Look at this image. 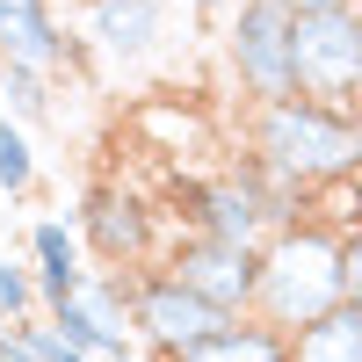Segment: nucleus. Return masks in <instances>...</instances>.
Instances as JSON below:
<instances>
[{
  "instance_id": "f257e3e1",
  "label": "nucleus",
  "mask_w": 362,
  "mask_h": 362,
  "mask_svg": "<svg viewBox=\"0 0 362 362\" xmlns=\"http://www.w3.org/2000/svg\"><path fill=\"white\" fill-rule=\"evenodd\" d=\"M247 153L290 174L297 189H348L362 181V109H326V102H268L247 124Z\"/></svg>"
},
{
  "instance_id": "f8f14e48",
  "label": "nucleus",
  "mask_w": 362,
  "mask_h": 362,
  "mask_svg": "<svg viewBox=\"0 0 362 362\" xmlns=\"http://www.w3.org/2000/svg\"><path fill=\"white\" fill-rule=\"evenodd\" d=\"M225 174L247 189V203L261 210V225H268V232H290V225H305L312 210H319V203H312V189H297L290 174H276V167L254 160V153H232V160H225Z\"/></svg>"
},
{
  "instance_id": "1a4fd4ad",
  "label": "nucleus",
  "mask_w": 362,
  "mask_h": 362,
  "mask_svg": "<svg viewBox=\"0 0 362 362\" xmlns=\"http://www.w3.org/2000/svg\"><path fill=\"white\" fill-rule=\"evenodd\" d=\"M0 58L51 80L58 66H80V44L58 29V15L44 0H0Z\"/></svg>"
},
{
  "instance_id": "aec40b11",
  "label": "nucleus",
  "mask_w": 362,
  "mask_h": 362,
  "mask_svg": "<svg viewBox=\"0 0 362 362\" xmlns=\"http://www.w3.org/2000/svg\"><path fill=\"white\" fill-rule=\"evenodd\" d=\"M22 341H29V355H37V362H95V355L66 348V341H58V334H51L44 319H22Z\"/></svg>"
},
{
  "instance_id": "ddd939ff",
  "label": "nucleus",
  "mask_w": 362,
  "mask_h": 362,
  "mask_svg": "<svg viewBox=\"0 0 362 362\" xmlns=\"http://www.w3.org/2000/svg\"><path fill=\"white\" fill-rule=\"evenodd\" d=\"M167 362H290V334H276L268 319H232L225 334H210V341H196V348H181V355H167Z\"/></svg>"
},
{
  "instance_id": "0eeeda50",
  "label": "nucleus",
  "mask_w": 362,
  "mask_h": 362,
  "mask_svg": "<svg viewBox=\"0 0 362 362\" xmlns=\"http://www.w3.org/2000/svg\"><path fill=\"white\" fill-rule=\"evenodd\" d=\"M160 268L174 283H189L196 297H210L218 312L247 319L254 297H261V247H232V239H196V232H174L160 247Z\"/></svg>"
},
{
  "instance_id": "7ed1b4c3",
  "label": "nucleus",
  "mask_w": 362,
  "mask_h": 362,
  "mask_svg": "<svg viewBox=\"0 0 362 362\" xmlns=\"http://www.w3.org/2000/svg\"><path fill=\"white\" fill-rule=\"evenodd\" d=\"M297 29H290V66H297V95L326 102V109H362V15L355 0H290Z\"/></svg>"
},
{
  "instance_id": "b1692460",
  "label": "nucleus",
  "mask_w": 362,
  "mask_h": 362,
  "mask_svg": "<svg viewBox=\"0 0 362 362\" xmlns=\"http://www.w3.org/2000/svg\"><path fill=\"white\" fill-rule=\"evenodd\" d=\"M355 15H362V0H355Z\"/></svg>"
},
{
  "instance_id": "4468645a",
  "label": "nucleus",
  "mask_w": 362,
  "mask_h": 362,
  "mask_svg": "<svg viewBox=\"0 0 362 362\" xmlns=\"http://www.w3.org/2000/svg\"><path fill=\"white\" fill-rule=\"evenodd\" d=\"M290 362H362V305H341L290 334Z\"/></svg>"
},
{
  "instance_id": "20e7f679",
  "label": "nucleus",
  "mask_w": 362,
  "mask_h": 362,
  "mask_svg": "<svg viewBox=\"0 0 362 362\" xmlns=\"http://www.w3.org/2000/svg\"><path fill=\"white\" fill-rule=\"evenodd\" d=\"M73 232H80V254L95 268H153L160 247H167L160 203L145 189H131V181H87L80 210H73Z\"/></svg>"
},
{
  "instance_id": "9d476101",
  "label": "nucleus",
  "mask_w": 362,
  "mask_h": 362,
  "mask_svg": "<svg viewBox=\"0 0 362 362\" xmlns=\"http://www.w3.org/2000/svg\"><path fill=\"white\" fill-rule=\"evenodd\" d=\"M80 15H87L95 51L124 58V66H138V58L167 37V8H160V0H80Z\"/></svg>"
},
{
  "instance_id": "39448f33",
  "label": "nucleus",
  "mask_w": 362,
  "mask_h": 362,
  "mask_svg": "<svg viewBox=\"0 0 362 362\" xmlns=\"http://www.w3.org/2000/svg\"><path fill=\"white\" fill-rule=\"evenodd\" d=\"M290 29H297V8H290V0H239V8H232L225 66H232L239 95H247L254 109H268V102H297Z\"/></svg>"
},
{
  "instance_id": "412c9836",
  "label": "nucleus",
  "mask_w": 362,
  "mask_h": 362,
  "mask_svg": "<svg viewBox=\"0 0 362 362\" xmlns=\"http://www.w3.org/2000/svg\"><path fill=\"white\" fill-rule=\"evenodd\" d=\"M341 276H348V305H362V232H341Z\"/></svg>"
},
{
  "instance_id": "423d86ee",
  "label": "nucleus",
  "mask_w": 362,
  "mask_h": 362,
  "mask_svg": "<svg viewBox=\"0 0 362 362\" xmlns=\"http://www.w3.org/2000/svg\"><path fill=\"white\" fill-rule=\"evenodd\" d=\"M225 326H232V312H218V305L196 297L189 283H174L160 261H153V268H131V341L153 355V362L196 348V341H210V334H225Z\"/></svg>"
},
{
  "instance_id": "4be33fe9",
  "label": "nucleus",
  "mask_w": 362,
  "mask_h": 362,
  "mask_svg": "<svg viewBox=\"0 0 362 362\" xmlns=\"http://www.w3.org/2000/svg\"><path fill=\"white\" fill-rule=\"evenodd\" d=\"M341 232H362V181H348V210H341Z\"/></svg>"
},
{
  "instance_id": "dca6fc26",
  "label": "nucleus",
  "mask_w": 362,
  "mask_h": 362,
  "mask_svg": "<svg viewBox=\"0 0 362 362\" xmlns=\"http://www.w3.org/2000/svg\"><path fill=\"white\" fill-rule=\"evenodd\" d=\"M80 305L95 312L109 334H131V268H87V290Z\"/></svg>"
},
{
  "instance_id": "9b49d317",
  "label": "nucleus",
  "mask_w": 362,
  "mask_h": 362,
  "mask_svg": "<svg viewBox=\"0 0 362 362\" xmlns=\"http://www.w3.org/2000/svg\"><path fill=\"white\" fill-rule=\"evenodd\" d=\"M29 268H37V305H44V312L80 305V290H87V254H80V232H73L66 218L29 225Z\"/></svg>"
},
{
  "instance_id": "f3484780",
  "label": "nucleus",
  "mask_w": 362,
  "mask_h": 362,
  "mask_svg": "<svg viewBox=\"0 0 362 362\" xmlns=\"http://www.w3.org/2000/svg\"><path fill=\"white\" fill-rule=\"evenodd\" d=\"M0 109H8L15 124H44V116H51V80L0 58Z\"/></svg>"
},
{
  "instance_id": "393cba45",
  "label": "nucleus",
  "mask_w": 362,
  "mask_h": 362,
  "mask_svg": "<svg viewBox=\"0 0 362 362\" xmlns=\"http://www.w3.org/2000/svg\"><path fill=\"white\" fill-rule=\"evenodd\" d=\"M44 8H51V0H44Z\"/></svg>"
},
{
  "instance_id": "f03ea898",
  "label": "nucleus",
  "mask_w": 362,
  "mask_h": 362,
  "mask_svg": "<svg viewBox=\"0 0 362 362\" xmlns=\"http://www.w3.org/2000/svg\"><path fill=\"white\" fill-rule=\"evenodd\" d=\"M348 305V276H341V225L312 210L305 225L268 232L261 239V297L254 319H268L276 334H305L312 319Z\"/></svg>"
},
{
  "instance_id": "5701e85b",
  "label": "nucleus",
  "mask_w": 362,
  "mask_h": 362,
  "mask_svg": "<svg viewBox=\"0 0 362 362\" xmlns=\"http://www.w3.org/2000/svg\"><path fill=\"white\" fill-rule=\"evenodd\" d=\"M196 8H203V15H218V8H232V0H196Z\"/></svg>"
},
{
  "instance_id": "a878e982",
  "label": "nucleus",
  "mask_w": 362,
  "mask_h": 362,
  "mask_svg": "<svg viewBox=\"0 0 362 362\" xmlns=\"http://www.w3.org/2000/svg\"><path fill=\"white\" fill-rule=\"evenodd\" d=\"M0 116H8V109H0Z\"/></svg>"
},
{
  "instance_id": "2eb2a0df",
  "label": "nucleus",
  "mask_w": 362,
  "mask_h": 362,
  "mask_svg": "<svg viewBox=\"0 0 362 362\" xmlns=\"http://www.w3.org/2000/svg\"><path fill=\"white\" fill-rule=\"evenodd\" d=\"M44 326H51L66 348L95 355V362H138V341H131V334H109L87 305H58V312H44Z\"/></svg>"
},
{
  "instance_id": "6e6552de",
  "label": "nucleus",
  "mask_w": 362,
  "mask_h": 362,
  "mask_svg": "<svg viewBox=\"0 0 362 362\" xmlns=\"http://www.w3.org/2000/svg\"><path fill=\"white\" fill-rule=\"evenodd\" d=\"M160 218H174L181 232H196V239H232V247H261V239H268L261 210L247 203V189H239L225 167L218 174H167Z\"/></svg>"
},
{
  "instance_id": "6ab92c4d",
  "label": "nucleus",
  "mask_w": 362,
  "mask_h": 362,
  "mask_svg": "<svg viewBox=\"0 0 362 362\" xmlns=\"http://www.w3.org/2000/svg\"><path fill=\"white\" fill-rule=\"evenodd\" d=\"M0 319H8V326L44 319V305H37V268L15 261V254H0Z\"/></svg>"
},
{
  "instance_id": "a211bd4d",
  "label": "nucleus",
  "mask_w": 362,
  "mask_h": 362,
  "mask_svg": "<svg viewBox=\"0 0 362 362\" xmlns=\"http://www.w3.org/2000/svg\"><path fill=\"white\" fill-rule=\"evenodd\" d=\"M37 189V145L15 116H0V196H29Z\"/></svg>"
}]
</instances>
